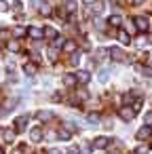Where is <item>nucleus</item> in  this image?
I'll return each mask as SVG.
<instances>
[{
    "label": "nucleus",
    "instance_id": "nucleus-32",
    "mask_svg": "<svg viewBox=\"0 0 152 154\" xmlns=\"http://www.w3.org/2000/svg\"><path fill=\"white\" fill-rule=\"evenodd\" d=\"M49 59H51V61H55V59H57V51H55V49H51V51H49Z\"/></svg>",
    "mask_w": 152,
    "mask_h": 154
},
{
    "label": "nucleus",
    "instance_id": "nucleus-41",
    "mask_svg": "<svg viewBox=\"0 0 152 154\" xmlns=\"http://www.w3.org/2000/svg\"><path fill=\"white\" fill-rule=\"evenodd\" d=\"M0 154H2V150H0Z\"/></svg>",
    "mask_w": 152,
    "mask_h": 154
},
{
    "label": "nucleus",
    "instance_id": "nucleus-3",
    "mask_svg": "<svg viewBox=\"0 0 152 154\" xmlns=\"http://www.w3.org/2000/svg\"><path fill=\"white\" fill-rule=\"evenodd\" d=\"M133 21H135V28H137L139 32H148L150 23H148V19H146V17H135Z\"/></svg>",
    "mask_w": 152,
    "mask_h": 154
},
{
    "label": "nucleus",
    "instance_id": "nucleus-11",
    "mask_svg": "<svg viewBox=\"0 0 152 154\" xmlns=\"http://www.w3.org/2000/svg\"><path fill=\"white\" fill-rule=\"evenodd\" d=\"M76 78H78V82H82V85H87V82L91 80V74H89L87 70H80V72L76 74Z\"/></svg>",
    "mask_w": 152,
    "mask_h": 154
},
{
    "label": "nucleus",
    "instance_id": "nucleus-30",
    "mask_svg": "<svg viewBox=\"0 0 152 154\" xmlns=\"http://www.w3.org/2000/svg\"><path fill=\"white\" fill-rule=\"evenodd\" d=\"M135 154H148V146H139V148L135 150Z\"/></svg>",
    "mask_w": 152,
    "mask_h": 154
},
{
    "label": "nucleus",
    "instance_id": "nucleus-20",
    "mask_svg": "<svg viewBox=\"0 0 152 154\" xmlns=\"http://www.w3.org/2000/svg\"><path fill=\"white\" fill-rule=\"evenodd\" d=\"M36 116H38V118H40V120H49V118H51V116H53V114H51V112H49V110H40V112H38V114H36Z\"/></svg>",
    "mask_w": 152,
    "mask_h": 154
},
{
    "label": "nucleus",
    "instance_id": "nucleus-4",
    "mask_svg": "<svg viewBox=\"0 0 152 154\" xmlns=\"http://www.w3.org/2000/svg\"><path fill=\"white\" fill-rule=\"evenodd\" d=\"M150 135H152V127H150V125H146V127H141V129L137 131V139H139V141H146Z\"/></svg>",
    "mask_w": 152,
    "mask_h": 154
},
{
    "label": "nucleus",
    "instance_id": "nucleus-36",
    "mask_svg": "<svg viewBox=\"0 0 152 154\" xmlns=\"http://www.w3.org/2000/svg\"><path fill=\"white\" fill-rule=\"evenodd\" d=\"M42 5V0H32V7H40Z\"/></svg>",
    "mask_w": 152,
    "mask_h": 154
},
{
    "label": "nucleus",
    "instance_id": "nucleus-27",
    "mask_svg": "<svg viewBox=\"0 0 152 154\" xmlns=\"http://www.w3.org/2000/svg\"><path fill=\"white\" fill-rule=\"evenodd\" d=\"M89 122H91V125H97V122H99V116H97V114H89Z\"/></svg>",
    "mask_w": 152,
    "mask_h": 154
},
{
    "label": "nucleus",
    "instance_id": "nucleus-2",
    "mask_svg": "<svg viewBox=\"0 0 152 154\" xmlns=\"http://www.w3.org/2000/svg\"><path fill=\"white\" fill-rule=\"evenodd\" d=\"M110 57H112L114 61H127L125 51H123V49H118V47H112V49H110Z\"/></svg>",
    "mask_w": 152,
    "mask_h": 154
},
{
    "label": "nucleus",
    "instance_id": "nucleus-10",
    "mask_svg": "<svg viewBox=\"0 0 152 154\" xmlns=\"http://www.w3.org/2000/svg\"><path fill=\"white\" fill-rule=\"evenodd\" d=\"M30 139H32V141H40V139H42V129H40V127H34V129L30 131Z\"/></svg>",
    "mask_w": 152,
    "mask_h": 154
},
{
    "label": "nucleus",
    "instance_id": "nucleus-38",
    "mask_svg": "<svg viewBox=\"0 0 152 154\" xmlns=\"http://www.w3.org/2000/svg\"><path fill=\"white\" fill-rule=\"evenodd\" d=\"M82 2H85V5H87V7H91V5H93V2H95V0H82Z\"/></svg>",
    "mask_w": 152,
    "mask_h": 154
},
{
    "label": "nucleus",
    "instance_id": "nucleus-8",
    "mask_svg": "<svg viewBox=\"0 0 152 154\" xmlns=\"http://www.w3.org/2000/svg\"><path fill=\"white\" fill-rule=\"evenodd\" d=\"M61 49H64V53H70L72 55V53H76V42L74 40H66Z\"/></svg>",
    "mask_w": 152,
    "mask_h": 154
},
{
    "label": "nucleus",
    "instance_id": "nucleus-5",
    "mask_svg": "<svg viewBox=\"0 0 152 154\" xmlns=\"http://www.w3.org/2000/svg\"><path fill=\"white\" fill-rule=\"evenodd\" d=\"M0 137H2L7 143H13L15 141V131L13 129H2V131H0Z\"/></svg>",
    "mask_w": 152,
    "mask_h": 154
},
{
    "label": "nucleus",
    "instance_id": "nucleus-7",
    "mask_svg": "<svg viewBox=\"0 0 152 154\" xmlns=\"http://www.w3.org/2000/svg\"><path fill=\"white\" fill-rule=\"evenodd\" d=\"M28 34H30V38H34V40H40V38L45 36V30H40V28H34V26H32V28L28 30Z\"/></svg>",
    "mask_w": 152,
    "mask_h": 154
},
{
    "label": "nucleus",
    "instance_id": "nucleus-37",
    "mask_svg": "<svg viewBox=\"0 0 152 154\" xmlns=\"http://www.w3.org/2000/svg\"><path fill=\"white\" fill-rule=\"evenodd\" d=\"M47 154H61V152H59V150H55V148H51V150H49Z\"/></svg>",
    "mask_w": 152,
    "mask_h": 154
},
{
    "label": "nucleus",
    "instance_id": "nucleus-6",
    "mask_svg": "<svg viewBox=\"0 0 152 154\" xmlns=\"http://www.w3.org/2000/svg\"><path fill=\"white\" fill-rule=\"evenodd\" d=\"M28 120H30L28 116H17L15 118V131H23L28 127Z\"/></svg>",
    "mask_w": 152,
    "mask_h": 154
},
{
    "label": "nucleus",
    "instance_id": "nucleus-17",
    "mask_svg": "<svg viewBox=\"0 0 152 154\" xmlns=\"http://www.w3.org/2000/svg\"><path fill=\"white\" fill-rule=\"evenodd\" d=\"M70 137H72V131H70V129H61V131H59V139L68 141Z\"/></svg>",
    "mask_w": 152,
    "mask_h": 154
},
{
    "label": "nucleus",
    "instance_id": "nucleus-1",
    "mask_svg": "<svg viewBox=\"0 0 152 154\" xmlns=\"http://www.w3.org/2000/svg\"><path fill=\"white\" fill-rule=\"evenodd\" d=\"M118 114H120V118H123V120H127V122L135 118V110H133V108H129V106H123V108L118 110Z\"/></svg>",
    "mask_w": 152,
    "mask_h": 154
},
{
    "label": "nucleus",
    "instance_id": "nucleus-12",
    "mask_svg": "<svg viewBox=\"0 0 152 154\" xmlns=\"http://www.w3.org/2000/svg\"><path fill=\"white\" fill-rule=\"evenodd\" d=\"M108 143H110V139H108V137H97V139L93 141V146H95V148H99V150H101V148H108Z\"/></svg>",
    "mask_w": 152,
    "mask_h": 154
},
{
    "label": "nucleus",
    "instance_id": "nucleus-31",
    "mask_svg": "<svg viewBox=\"0 0 152 154\" xmlns=\"http://www.w3.org/2000/svg\"><path fill=\"white\" fill-rule=\"evenodd\" d=\"M26 32H28L26 28H15V36H23Z\"/></svg>",
    "mask_w": 152,
    "mask_h": 154
},
{
    "label": "nucleus",
    "instance_id": "nucleus-21",
    "mask_svg": "<svg viewBox=\"0 0 152 154\" xmlns=\"http://www.w3.org/2000/svg\"><path fill=\"white\" fill-rule=\"evenodd\" d=\"M120 23H123V17L120 15H112L110 17V26H120Z\"/></svg>",
    "mask_w": 152,
    "mask_h": 154
},
{
    "label": "nucleus",
    "instance_id": "nucleus-14",
    "mask_svg": "<svg viewBox=\"0 0 152 154\" xmlns=\"http://www.w3.org/2000/svg\"><path fill=\"white\" fill-rule=\"evenodd\" d=\"M23 72H26L28 76H34V74H36V66H34V63H26V66H23Z\"/></svg>",
    "mask_w": 152,
    "mask_h": 154
},
{
    "label": "nucleus",
    "instance_id": "nucleus-13",
    "mask_svg": "<svg viewBox=\"0 0 152 154\" xmlns=\"http://www.w3.org/2000/svg\"><path fill=\"white\" fill-rule=\"evenodd\" d=\"M118 40H120L123 45H129V42H131V38H129V32H125V30H118Z\"/></svg>",
    "mask_w": 152,
    "mask_h": 154
},
{
    "label": "nucleus",
    "instance_id": "nucleus-15",
    "mask_svg": "<svg viewBox=\"0 0 152 154\" xmlns=\"http://www.w3.org/2000/svg\"><path fill=\"white\" fill-rule=\"evenodd\" d=\"M38 11H40V15L49 17V15H51V5H40V7H38Z\"/></svg>",
    "mask_w": 152,
    "mask_h": 154
},
{
    "label": "nucleus",
    "instance_id": "nucleus-16",
    "mask_svg": "<svg viewBox=\"0 0 152 154\" xmlns=\"http://www.w3.org/2000/svg\"><path fill=\"white\" fill-rule=\"evenodd\" d=\"M45 36H47L49 40H55V38H57V32H55L53 28H45Z\"/></svg>",
    "mask_w": 152,
    "mask_h": 154
},
{
    "label": "nucleus",
    "instance_id": "nucleus-24",
    "mask_svg": "<svg viewBox=\"0 0 152 154\" xmlns=\"http://www.w3.org/2000/svg\"><path fill=\"white\" fill-rule=\"evenodd\" d=\"M70 63H72V66H78V63H80V55H78V53H72V57H70Z\"/></svg>",
    "mask_w": 152,
    "mask_h": 154
},
{
    "label": "nucleus",
    "instance_id": "nucleus-34",
    "mask_svg": "<svg viewBox=\"0 0 152 154\" xmlns=\"http://www.w3.org/2000/svg\"><path fill=\"white\" fill-rule=\"evenodd\" d=\"M64 42H66L64 38H55V47H64Z\"/></svg>",
    "mask_w": 152,
    "mask_h": 154
},
{
    "label": "nucleus",
    "instance_id": "nucleus-40",
    "mask_svg": "<svg viewBox=\"0 0 152 154\" xmlns=\"http://www.w3.org/2000/svg\"><path fill=\"white\" fill-rule=\"evenodd\" d=\"M68 154H78V152H76V150H70V152H68Z\"/></svg>",
    "mask_w": 152,
    "mask_h": 154
},
{
    "label": "nucleus",
    "instance_id": "nucleus-25",
    "mask_svg": "<svg viewBox=\"0 0 152 154\" xmlns=\"http://www.w3.org/2000/svg\"><path fill=\"white\" fill-rule=\"evenodd\" d=\"M137 70H139L144 76H152V70H150V68H146V66H137Z\"/></svg>",
    "mask_w": 152,
    "mask_h": 154
},
{
    "label": "nucleus",
    "instance_id": "nucleus-29",
    "mask_svg": "<svg viewBox=\"0 0 152 154\" xmlns=\"http://www.w3.org/2000/svg\"><path fill=\"white\" fill-rule=\"evenodd\" d=\"M87 97H89V93L85 89H78V99H87Z\"/></svg>",
    "mask_w": 152,
    "mask_h": 154
},
{
    "label": "nucleus",
    "instance_id": "nucleus-39",
    "mask_svg": "<svg viewBox=\"0 0 152 154\" xmlns=\"http://www.w3.org/2000/svg\"><path fill=\"white\" fill-rule=\"evenodd\" d=\"M144 2V0H133V5H141Z\"/></svg>",
    "mask_w": 152,
    "mask_h": 154
},
{
    "label": "nucleus",
    "instance_id": "nucleus-23",
    "mask_svg": "<svg viewBox=\"0 0 152 154\" xmlns=\"http://www.w3.org/2000/svg\"><path fill=\"white\" fill-rule=\"evenodd\" d=\"M91 7H93V11H95V13H99V11L104 9V2H101V0H95V2H93Z\"/></svg>",
    "mask_w": 152,
    "mask_h": 154
},
{
    "label": "nucleus",
    "instance_id": "nucleus-26",
    "mask_svg": "<svg viewBox=\"0 0 152 154\" xmlns=\"http://www.w3.org/2000/svg\"><path fill=\"white\" fill-rule=\"evenodd\" d=\"M11 38V32L9 30H0V40H9Z\"/></svg>",
    "mask_w": 152,
    "mask_h": 154
},
{
    "label": "nucleus",
    "instance_id": "nucleus-35",
    "mask_svg": "<svg viewBox=\"0 0 152 154\" xmlns=\"http://www.w3.org/2000/svg\"><path fill=\"white\" fill-rule=\"evenodd\" d=\"M146 125H150V127H152V112H150V114H146Z\"/></svg>",
    "mask_w": 152,
    "mask_h": 154
},
{
    "label": "nucleus",
    "instance_id": "nucleus-9",
    "mask_svg": "<svg viewBox=\"0 0 152 154\" xmlns=\"http://www.w3.org/2000/svg\"><path fill=\"white\" fill-rule=\"evenodd\" d=\"M76 82H78L76 74H64V85H66V87H74Z\"/></svg>",
    "mask_w": 152,
    "mask_h": 154
},
{
    "label": "nucleus",
    "instance_id": "nucleus-18",
    "mask_svg": "<svg viewBox=\"0 0 152 154\" xmlns=\"http://www.w3.org/2000/svg\"><path fill=\"white\" fill-rule=\"evenodd\" d=\"M64 11H66V13H74V11H76V2H74V0H68Z\"/></svg>",
    "mask_w": 152,
    "mask_h": 154
},
{
    "label": "nucleus",
    "instance_id": "nucleus-19",
    "mask_svg": "<svg viewBox=\"0 0 152 154\" xmlns=\"http://www.w3.org/2000/svg\"><path fill=\"white\" fill-rule=\"evenodd\" d=\"M97 78H99V82H106V80L110 78V70H101V72L97 74Z\"/></svg>",
    "mask_w": 152,
    "mask_h": 154
},
{
    "label": "nucleus",
    "instance_id": "nucleus-28",
    "mask_svg": "<svg viewBox=\"0 0 152 154\" xmlns=\"http://www.w3.org/2000/svg\"><path fill=\"white\" fill-rule=\"evenodd\" d=\"M9 11V5H7V0H0V13H5Z\"/></svg>",
    "mask_w": 152,
    "mask_h": 154
},
{
    "label": "nucleus",
    "instance_id": "nucleus-33",
    "mask_svg": "<svg viewBox=\"0 0 152 154\" xmlns=\"http://www.w3.org/2000/svg\"><path fill=\"white\" fill-rule=\"evenodd\" d=\"M135 30H137V28H135V21H133V23H129V26H127V32H131V34H133V32H135Z\"/></svg>",
    "mask_w": 152,
    "mask_h": 154
},
{
    "label": "nucleus",
    "instance_id": "nucleus-22",
    "mask_svg": "<svg viewBox=\"0 0 152 154\" xmlns=\"http://www.w3.org/2000/svg\"><path fill=\"white\" fill-rule=\"evenodd\" d=\"M19 49H21V45H19L17 40H11V42H9V51H13V53H17Z\"/></svg>",
    "mask_w": 152,
    "mask_h": 154
}]
</instances>
